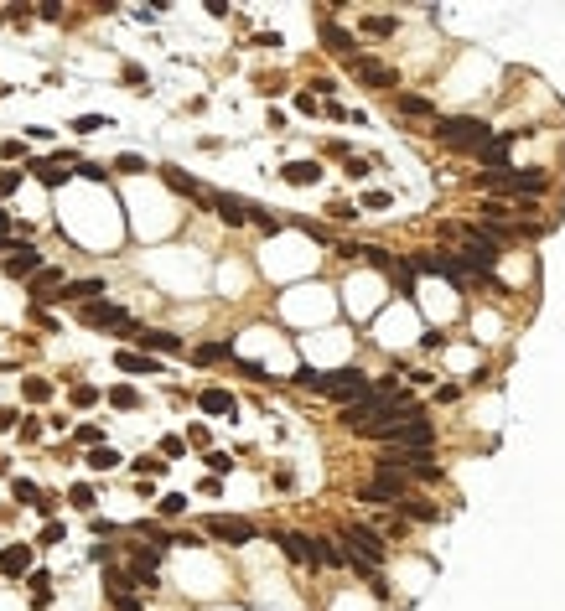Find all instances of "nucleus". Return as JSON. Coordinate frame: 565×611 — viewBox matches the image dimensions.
Masks as SVG:
<instances>
[{
  "mask_svg": "<svg viewBox=\"0 0 565 611\" xmlns=\"http://www.w3.org/2000/svg\"><path fill=\"white\" fill-rule=\"evenodd\" d=\"M296 384L311 388V394H327V399H337V404H358L363 394H374V378H368L363 368H332V373L301 368V373H296Z\"/></svg>",
  "mask_w": 565,
  "mask_h": 611,
  "instance_id": "nucleus-1",
  "label": "nucleus"
},
{
  "mask_svg": "<svg viewBox=\"0 0 565 611\" xmlns=\"http://www.w3.org/2000/svg\"><path fill=\"white\" fill-rule=\"evenodd\" d=\"M436 140H441V145H451V151H461V155H477L488 140H493V129H488L483 119L457 114V119H436Z\"/></svg>",
  "mask_w": 565,
  "mask_h": 611,
  "instance_id": "nucleus-2",
  "label": "nucleus"
},
{
  "mask_svg": "<svg viewBox=\"0 0 565 611\" xmlns=\"http://www.w3.org/2000/svg\"><path fill=\"white\" fill-rule=\"evenodd\" d=\"M342 539H348V560H363L368 570L389 560V539H384L378 529H368V523H348V529H342Z\"/></svg>",
  "mask_w": 565,
  "mask_h": 611,
  "instance_id": "nucleus-3",
  "label": "nucleus"
},
{
  "mask_svg": "<svg viewBox=\"0 0 565 611\" xmlns=\"http://www.w3.org/2000/svg\"><path fill=\"white\" fill-rule=\"evenodd\" d=\"M384 446H394V451H431V446H436V420H425L420 410L405 414V420L389 430Z\"/></svg>",
  "mask_w": 565,
  "mask_h": 611,
  "instance_id": "nucleus-4",
  "label": "nucleus"
},
{
  "mask_svg": "<svg viewBox=\"0 0 565 611\" xmlns=\"http://www.w3.org/2000/svg\"><path fill=\"white\" fill-rule=\"evenodd\" d=\"M78 321H83V327H99V332H135V316H130L125 306H115V301L78 306Z\"/></svg>",
  "mask_w": 565,
  "mask_h": 611,
  "instance_id": "nucleus-5",
  "label": "nucleus"
},
{
  "mask_svg": "<svg viewBox=\"0 0 565 611\" xmlns=\"http://www.w3.org/2000/svg\"><path fill=\"white\" fill-rule=\"evenodd\" d=\"M202 534L218 544H254V523L249 518H234V513H213L208 523H202Z\"/></svg>",
  "mask_w": 565,
  "mask_h": 611,
  "instance_id": "nucleus-6",
  "label": "nucleus"
},
{
  "mask_svg": "<svg viewBox=\"0 0 565 611\" xmlns=\"http://www.w3.org/2000/svg\"><path fill=\"white\" fill-rule=\"evenodd\" d=\"M0 270L11 275V280H32V275L42 270V249H32V244H11V249H5V259H0Z\"/></svg>",
  "mask_w": 565,
  "mask_h": 611,
  "instance_id": "nucleus-7",
  "label": "nucleus"
},
{
  "mask_svg": "<svg viewBox=\"0 0 565 611\" xmlns=\"http://www.w3.org/2000/svg\"><path fill=\"white\" fill-rule=\"evenodd\" d=\"M348 68H353V78H363L368 88H400L394 68H384L378 58H363V52H353V58H348Z\"/></svg>",
  "mask_w": 565,
  "mask_h": 611,
  "instance_id": "nucleus-8",
  "label": "nucleus"
},
{
  "mask_svg": "<svg viewBox=\"0 0 565 611\" xmlns=\"http://www.w3.org/2000/svg\"><path fill=\"white\" fill-rule=\"evenodd\" d=\"M208 208L224 218L228 228H239V223H249V212H254V202H244L239 192H208Z\"/></svg>",
  "mask_w": 565,
  "mask_h": 611,
  "instance_id": "nucleus-9",
  "label": "nucleus"
},
{
  "mask_svg": "<svg viewBox=\"0 0 565 611\" xmlns=\"http://www.w3.org/2000/svg\"><path fill=\"white\" fill-rule=\"evenodd\" d=\"M161 182H166L171 192H182V197H192V202H208V187H202V182H192L182 166H161Z\"/></svg>",
  "mask_w": 565,
  "mask_h": 611,
  "instance_id": "nucleus-10",
  "label": "nucleus"
},
{
  "mask_svg": "<svg viewBox=\"0 0 565 611\" xmlns=\"http://www.w3.org/2000/svg\"><path fill=\"white\" fill-rule=\"evenodd\" d=\"M0 575H32V544H5L0 549Z\"/></svg>",
  "mask_w": 565,
  "mask_h": 611,
  "instance_id": "nucleus-11",
  "label": "nucleus"
},
{
  "mask_svg": "<svg viewBox=\"0 0 565 611\" xmlns=\"http://www.w3.org/2000/svg\"><path fill=\"white\" fill-rule=\"evenodd\" d=\"M115 368H119V373H161V358L135 353V347H119V353H115Z\"/></svg>",
  "mask_w": 565,
  "mask_h": 611,
  "instance_id": "nucleus-12",
  "label": "nucleus"
},
{
  "mask_svg": "<svg viewBox=\"0 0 565 611\" xmlns=\"http://www.w3.org/2000/svg\"><path fill=\"white\" fill-rule=\"evenodd\" d=\"M62 285H68V280H62V270H47V264H42V270L32 275V301H36V306H47L52 295L62 290Z\"/></svg>",
  "mask_w": 565,
  "mask_h": 611,
  "instance_id": "nucleus-13",
  "label": "nucleus"
},
{
  "mask_svg": "<svg viewBox=\"0 0 565 611\" xmlns=\"http://www.w3.org/2000/svg\"><path fill=\"white\" fill-rule=\"evenodd\" d=\"M135 342H141V353H182V337H171V332H156V327H135Z\"/></svg>",
  "mask_w": 565,
  "mask_h": 611,
  "instance_id": "nucleus-14",
  "label": "nucleus"
},
{
  "mask_svg": "<svg viewBox=\"0 0 565 611\" xmlns=\"http://www.w3.org/2000/svg\"><path fill=\"white\" fill-rule=\"evenodd\" d=\"M104 295V280H68L52 301H78V306H88V301H99Z\"/></svg>",
  "mask_w": 565,
  "mask_h": 611,
  "instance_id": "nucleus-15",
  "label": "nucleus"
},
{
  "mask_svg": "<svg viewBox=\"0 0 565 611\" xmlns=\"http://www.w3.org/2000/svg\"><path fill=\"white\" fill-rule=\"evenodd\" d=\"M322 47L337 52V58H353V32H342L337 21H327V16H322Z\"/></svg>",
  "mask_w": 565,
  "mask_h": 611,
  "instance_id": "nucleus-16",
  "label": "nucleus"
},
{
  "mask_svg": "<svg viewBox=\"0 0 565 611\" xmlns=\"http://www.w3.org/2000/svg\"><path fill=\"white\" fill-rule=\"evenodd\" d=\"M311 564H327V570H342V564H348V549H337L332 539H311Z\"/></svg>",
  "mask_w": 565,
  "mask_h": 611,
  "instance_id": "nucleus-17",
  "label": "nucleus"
},
{
  "mask_svg": "<svg viewBox=\"0 0 565 611\" xmlns=\"http://www.w3.org/2000/svg\"><path fill=\"white\" fill-rule=\"evenodd\" d=\"M280 177L291 182V187H317V182H322V166H317V161H291Z\"/></svg>",
  "mask_w": 565,
  "mask_h": 611,
  "instance_id": "nucleus-18",
  "label": "nucleus"
},
{
  "mask_svg": "<svg viewBox=\"0 0 565 611\" xmlns=\"http://www.w3.org/2000/svg\"><path fill=\"white\" fill-rule=\"evenodd\" d=\"M197 404H202V414H234V394L228 388H202Z\"/></svg>",
  "mask_w": 565,
  "mask_h": 611,
  "instance_id": "nucleus-19",
  "label": "nucleus"
},
{
  "mask_svg": "<svg viewBox=\"0 0 565 611\" xmlns=\"http://www.w3.org/2000/svg\"><path fill=\"white\" fill-rule=\"evenodd\" d=\"M26 171H32V177L42 182V187H62V182L73 177V171H62V161H32Z\"/></svg>",
  "mask_w": 565,
  "mask_h": 611,
  "instance_id": "nucleus-20",
  "label": "nucleus"
},
{
  "mask_svg": "<svg viewBox=\"0 0 565 611\" xmlns=\"http://www.w3.org/2000/svg\"><path fill=\"white\" fill-rule=\"evenodd\" d=\"M394 109H400V114H410V119H431V114H436V104H431V99H420V94H394Z\"/></svg>",
  "mask_w": 565,
  "mask_h": 611,
  "instance_id": "nucleus-21",
  "label": "nucleus"
},
{
  "mask_svg": "<svg viewBox=\"0 0 565 611\" xmlns=\"http://www.w3.org/2000/svg\"><path fill=\"white\" fill-rule=\"evenodd\" d=\"M394 513H405V518H415V523H436V503H415V497H400L394 503Z\"/></svg>",
  "mask_w": 565,
  "mask_h": 611,
  "instance_id": "nucleus-22",
  "label": "nucleus"
},
{
  "mask_svg": "<svg viewBox=\"0 0 565 611\" xmlns=\"http://www.w3.org/2000/svg\"><path fill=\"white\" fill-rule=\"evenodd\" d=\"M280 549H285V560L311 564V539H306V534H280Z\"/></svg>",
  "mask_w": 565,
  "mask_h": 611,
  "instance_id": "nucleus-23",
  "label": "nucleus"
},
{
  "mask_svg": "<svg viewBox=\"0 0 565 611\" xmlns=\"http://www.w3.org/2000/svg\"><path fill=\"white\" fill-rule=\"evenodd\" d=\"M192 358H197V363H228V358H234V347H228V342H197V347H192Z\"/></svg>",
  "mask_w": 565,
  "mask_h": 611,
  "instance_id": "nucleus-24",
  "label": "nucleus"
},
{
  "mask_svg": "<svg viewBox=\"0 0 565 611\" xmlns=\"http://www.w3.org/2000/svg\"><path fill=\"white\" fill-rule=\"evenodd\" d=\"M115 466H119L115 446H94V451H88V471H115Z\"/></svg>",
  "mask_w": 565,
  "mask_h": 611,
  "instance_id": "nucleus-25",
  "label": "nucleus"
},
{
  "mask_svg": "<svg viewBox=\"0 0 565 611\" xmlns=\"http://www.w3.org/2000/svg\"><path fill=\"white\" fill-rule=\"evenodd\" d=\"M21 394L32 404H47L52 399V378H21Z\"/></svg>",
  "mask_w": 565,
  "mask_h": 611,
  "instance_id": "nucleus-26",
  "label": "nucleus"
},
{
  "mask_svg": "<svg viewBox=\"0 0 565 611\" xmlns=\"http://www.w3.org/2000/svg\"><path fill=\"white\" fill-rule=\"evenodd\" d=\"M68 503L78 508V513H94L99 497H94V487H88V482H73V487H68Z\"/></svg>",
  "mask_w": 565,
  "mask_h": 611,
  "instance_id": "nucleus-27",
  "label": "nucleus"
},
{
  "mask_svg": "<svg viewBox=\"0 0 565 611\" xmlns=\"http://www.w3.org/2000/svg\"><path fill=\"white\" fill-rule=\"evenodd\" d=\"M26 580H32V601H36V606H47V601H52V575H47V570H32Z\"/></svg>",
  "mask_w": 565,
  "mask_h": 611,
  "instance_id": "nucleus-28",
  "label": "nucleus"
},
{
  "mask_svg": "<svg viewBox=\"0 0 565 611\" xmlns=\"http://www.w3.org/2000/svg\"><path fill=\"white\" fill-rule=\"evenodd\" d=\"M115 171H119V177H141V171H151V166H145V155L125 151V155H115Z\"/></svg>",
  "mask_w": 565,
  "mask_h": 611,
  "instance_id": "nucleus-29",
  "label": "nucleus"
},
{
  "mask_svg": "<svg viewBox=\"0 0 565 611\" xmlns=\"http://www.w3.org/2000/svg\"><path fill=\"white\" fill-rule=\"evenodd\" d=\"M68 399H73V410H94V404H99V388L94 384H73Z\"/></svg>",
  "mask_w": 565,
  "mask_h": 611,
  "instance_id": "nucleus-30",
  "label": "nucleus"
},
{
  "mask_svg": "<svg viewBox=\"0 0 565 611\" xmlns=\"http://www.w3.org/2000/svg\"><path fill=\"white\" fill-rule=\"evenodd\" d=\"M363 36H394V16H363Z\"/></svg>",
  "mask_w": 565,
  "mask_h": 611,
  "instance_id": "nucleus-31",
  "label": "nucleus"
},
{
  "mask_svg": "<svg viewBox=\"0 0 565 611\" xmlns=\"http://www.w3.org/2000/svg\"><path fill=\"white\" fill-rule=\"evenodd\" d=\"M109 404H115V410H135V404H141V394H135L130 384H115V388H109Z\"/></svg>",
  "mask_w": 565,
  "mask_h": 611,
  "instance_id": "nucleus-32",
  "label": "nucleus"
},
{
  "mask_svg": "<svg viewBox=\"0 0 565 611\" xmlns=\"http://www.w3.org/2000/svg\"><path fill=\"white\" fill-rule=\"evenodd\" d=\"M156 508H161V518H182V513H187V497H182V492H166Z\"/></svg>",
  "mask_w": 565,
  "mask_h": 611,
  "instance_id": "nucleus-33",
  "label": "nucleus"
},
{
  "mask_svg": "<svg viewBox=\"0 0 565 611\" xmlns=\"http://www.w3.org/2000/svg\"><path fill=\"white\" fill-rule=\"evenodd\" d=\"M73 129H78V135H94V129H109V119L104 114H78V119H73Z\"/></svg>",
  "mask_w": 565,
  "mask_h": 611,
  "instance_id": "nucleus-34",
  "label": "nucleus"
},
{
  "mask_svg": "<svg viewBox=\"0 0 565 611\" xmlns=\"http://www.w3.org/2000/svg\"><path fill=\"white\" fill-rule=\"evenodd\" d=\"M208 471H213V477L234 471V456H228V451H208Z\"/></svg>",
  "mask_w": 565,
  "mask_h": 611,
  "instance_id": "nucleus-35",
  "label": "nucleus"
},
{
  "mask_svg": "<svg viewBox=\"0 0 565 611\" xmlns=\"http://www.w3.org/2000/svg\"><path fill=\"white\" fill-rule=\"evenodd\" d=\"M327 218H337V223H353L358 208H353V202H327Z\"/></svg>",
  "mask_w": 565,
  "mask_h": 611,
  "instance_id": "nucleus-36",
  "label": "nucleus"
},
{
  "mask_svg": "<svg viewBox=\"0 0 565 611\" xmlns=\"http://www.w3.org/2000/svg\"><path fill=\"white\" fill-rule=\"evenodd\" d=\"M135 471H141V477H161L166 461H161V456H141V461H135Z\"/></svg>",
  "mask_w": 565,
  "mask_h": 611,
  "instance_id": "nucleus-37",
  "label": "nucleus"
},
{
  "mask_svg": "<svg viewBox=\"0 0 565 611\" xmlns=\"http://www.w3.org/2000/svg\"><path fill=\"white\" fill-rule=\"evenodd\" d=\"M73 435H78L83 446H104V430H99V425H78Z\"/></svg>",
  "mask_w": 565,
  "mask_h": 611,
  "instance_id": "nucleus-38",
  "label": "nucleus"
},
{
  "mask_svg": "<svg viewBox=\"0 0 565 611\" xmlns=\"http://www.w3.org/2000/svg\"><path fill=\"white\" fill-rule=\"evenodd\" d=\"M16 497H21V503H42V487H36V482H16Z\"/></svg>",
  "mask_w": 565,
  "mask_h": 611,
  "instance_id": "nucleus-39",
  "label": "nucleus"
},
{
  "mask_svg": "<svg viewBox=\"0 0 565 611\" xmlns=\"http://www.w3.org/2000/svg\"><path fill=\"white\" fill-rule=\"evenodd\" d=\"M182 451H187L182 435H161V456H182Z\"/></svg>",
  "mask_w": 565,
  "mask_h": 611,
  "instance_id": "nucleus-40",
  "label": "nucleus"
},
{
  "mask_svg": "<svg viewBox=\"0 0 565 611\" xmlns=\"http://www.w3.org/2000/svg\"><path fill=\"white\" fill-rule=\"evenodd\" d=\"M16 187H21V171H0V197H11Z\"/></svg>",
  "mask_w": 565,
  "mask_h": 611,
  "instance_id": "nucleus-41",
  "label": "nucleus"
},
{
  "mask_svg": "<svg viewBox=\"0 0 565 611\" xmlns=\"http://www.w3.org/2000/svg\"><path fill=\"white\" fill-rule=\"evenodd\" d=\"M36 16H42V21H58V16H62V0H42V5H36Z\"/></svg>",
  "mask_w": 565,
  "mask_h": 611,
  "instance_id": "nucleus-42",
  "label": "nucleus"
},
{
  "mask_svg": "<svg viewBox=\"0 0 565 611\" xmlns=\"http://www.w3.org/2000/svg\"><path fill=\"white\" fill-rule=\"evenodd\" d=\"M296 109H306V114H317V109H322V99H317V94L306 88V94H296Z\"/></svg>",
  "mask_w": 565,
  "mask_h": 611,
  "instance_id": "nucleus-43",
  "label": "nucleus"
},
{
  "mask_svg": "<svg viewBox=\"0 0 565 611\" xmlns=\"http://www.w3.org/2000/svg\"><path fill=\"white\" fill-rule=\"evenodd\" d=\"M78 177H88V182H104L109 171H104V166H94V161H83V166H78Z\"/></svg>",
  "mask_w": 565,
  "mask_h": 611,
  "instance_id": "nucleus-44",
  "label": "nucleus"
},
{
  "mask_svg": "<svg viewBox=\"0 0 565 611\" xmlns=\"http://www.w3.org/2000/svg\"><path fill=\"white\" fill-rule=\"evenodd\" d=\"M436 399H441V404H457V399H461V388H457V384H441V388H436Z\"/></svg>",
  "mask_w": 565,
  "mask_h": 611,
  "instance_id": "nucleus-45",
  "label": "nucleus"
},
{
  "mask_svg": "<svg viewBox=\"0 0 565 611\" xmlns=\"http://www.w3.org/2000/svg\"><path fill=\"white\" fill-rule=\"evenodd\" d=\"M0 155H5V161H16V155H26V145H21V140H0Z\"/></svg>",
  "mask_w": 565,
  "mask_h": 611,
  "instance_id": "nucleus-46",
  "label": "nucleus"
},
{
  "mask_svg": "<svg viewBox=\"0 0 565 611\" xmlns=\"http://www.w3.org/2000/svg\"><path fill=\"white\" fill-rule=\"evenodd\" d=\"M389 202H394L389 192H363V208H389Z\"/></svg>",
  "mask_w": 565,
  "mask_h": 611,
  "instance_id": "nucleus-47",
  "label": "nucleus"
},
{
  "mask_svg": "<svg viewBox=\"0 0 565 611\" xmlns=\"http://www.w3.org/2000/svg\"><path fill=\"white\" fill-rule=\"evenodd\" d=\"M88 560H94V564H109V560H115V549H109V544H94V549H88Z\"/></svg>",
  "mask_w": 565,
  "mask_h": 611,
  "instance_id": "nucleus-48",
  "label": "nucleus"
},
{
  "mask_svg": "<svg viewBox=\"0 0 565 611\" xmlns=\"http://www.w3.org/2000/svg\"><path fill=\"white\" fill-rule=\"evenodd\" d=\"M36 544H62V523H47V529H42V539Z\"/></svg>",
  "mask_w": 565,
  "mask_h": 611,
  "instance_id": "nucleus-49",
  "label": "nucleus"
},
{
  "mask_svg": "<svg viewBox=\"0 0 565 611\" xmlns=\"http://www.w3.org/2000/svg\"><path fill=\"white\" fill-rule=\"evenodd\" d=\"M348 177L363 182V177H368V161H358V155H353V161H348Z\"/></svg>",
  "mask_w": 565,
  "mask_h": 611,
  "instance_id": "nucleus-50",
  "label": "nucleus"
},
{
  "mask_svg": "<svg viewBox=\"0 0 565 611\" xmlns=\"http://www.w3.org/2000/svg\"><path fill=\"white\" fill-rule=\"evenodd\" d=\"M16 425H21V414H16V410H0V430H16Z\"/></svg>",
  "mask_w": 565,
  "mask_h": 611,
  "instance_id": "nucleus-51",
  "label": "nucleus"
},
{
  "mask_svg": "<svg viewBox=\"0 0 565 611\" xmlns=\"http://www.w3.org/2000/svg\"><path fill=\"white\" fill-rule=\"evenodd\" d=\"M11 228H16V223H11V212H0V238H11Z\"/></svg>",
  "mask_w": 565,
  "mask_h": 611,
  "instance_id": "nucleus-52",
  "label": "nucleus"
},
{
  "mask_svg": "<svg viewBox=\"0 0 565 611\" xmlns=\"http://www.w3.org/2000/svg\"><path fill=\"white\" fill-rule=\"evenodd\" d=\"M0 477H5V456H0Z\"/></svg>",
  "mask_w": 565,
  "mask_h": 611,
  "instance_id": "nucleus-53",
  "label": "nucleus"
},
{
  "mask_svg": "<svg viewBox=\"0 0 565 611\" xmlns=\"http://www.w3.org/2000/svg\"><path fill=\"white\" fill-rule=\"evenodd\" d=\"M0 94H5V83H0Z\"/></svg>",
  "mask_w": 565,
  "mask_h": 611,
  "instance_id": "nucleus-54",
  "label": "nucleus"
},
{
  "mask_svg": "<svg viewBox=\"0 0 565 611\" xmlns=\"http://www.w3.org/2000/svg\"><path fill=\"white\" fill-rule=\"evenodd\" d=\"M0 21H5V16H0Z\"/></svg>",
  "mask_w": 565,
  "mask_h": 611,
  "instance_id": "nucleus-55",
  "label": "nucleus"
}]
</instances>
